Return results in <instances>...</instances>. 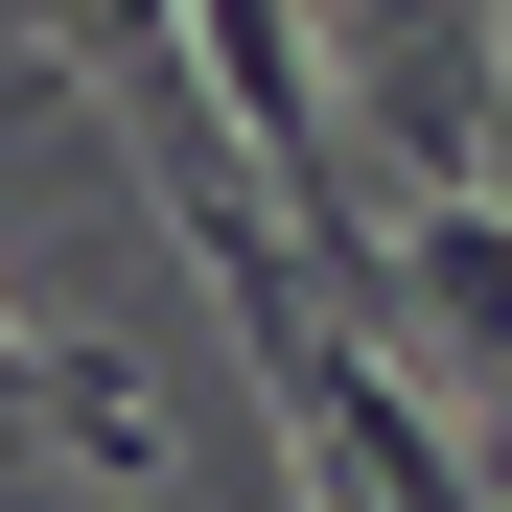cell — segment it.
<instances>
[{
  "mask_svg": "<svg viewBox=\"0 0 512 512\" xmlns=\"http://www.w3.org/2000/svg\"><path fill=\"white\" fill-rule=\"evenodd\" d=\"M373 280H396V326H419L443 373H512V187L419 163V187L373 210Z\"/></svg>",
  "mask_w": 512,
  "mask_h": 512,
  "instance_id": "cell-1",
  "label": "cell"
}]
</instances>
